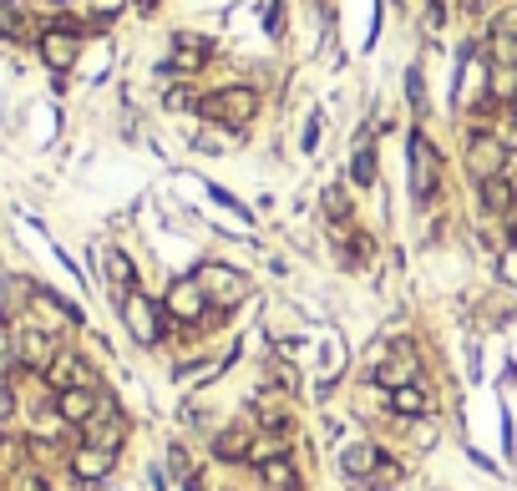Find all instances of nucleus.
Segmentation results:
<instances>
[{"mask_svg": "<svg viewBox=\"0 0 517 491\" xmlns=\"http://www.w3.org/2000/svg\"><path fill=\"white\" fill-rule=\"evenodd\" d=\"M497 31H502V36H517V11H507V16L497 21Z\"/></svg>", "mask_w": 517, "mask_h": 491, "instance_id": "33", "label": "nucleus"}, {"mask_svg": "<svg viewBox=\"0 0 517 491\" xmlns=\"http://www.w3.org/2000/svg\"><path fill=\"white\" fill-rule=\"evenodd\" d=\"M71 476H77L82 486H97V481H107L112 476V466H117V451H107V446H92V441H82L77 451H71Z\"/></svg>", "mask_w": 517, "mask_h": 491, "instance_id": "10", "label": "nucleus"}, {"mask_svg": "<svg viewBox=\"0 0 517 491\" xmlns=\"http://www.w3.org/2000/svg\"><path fill=\"white\" fill-rule=\"evenodd\" d=\"M0 36H6V41H26V36H31L26 11L16 6V0H0Z\"/></svg>", "mask_w": 517, "mask_h": 491, "instance_id": "21", "label": "nucleus"}, {"mask_svg": "<svg viewBox=\"0 0 517 491\" xmlns=\"http://www.w3.org/2000/svg\"><path fill=\"white\" fill-rule=\"evenodd\" d=\"M137 6H142V11H153V6H158V0H137Z\"/></svg>", "mask_w": 517, "mask_h": 491, "instance_id": "35", "label": "nucleus"}, {"mask_svg": "<svg viewBox=\"0 0 517 491\" xmlns=\"http://www.w3.org/2000/svg\"><path fill=\"white\" fill-rule=\"evenodd\" d=\"M254 421L264 426V431H289V400L279 395V390H259L254 395Z\"/></svg>", "mask_w": 517, "mask_h": 491, "instance_id": "14", "label": "nucleus"}, {"mask_svg": "<svg viewBox=\"0 0 517 491\" xmlns=\"http://www.w3.org/2000/svg\"><path fill=\"white\" fill-rule=\"evenodd\" d=\"M56 355H61V350H56V335H51V330H36V324H31V330L16 335V365H21V370L46 375V365H51Z\"/></svg>", "mask_w": 517, "mask_h": 491, "instance_id": "9", "label": "nucleus"}, {"mask_svg": "<svg viewBox=\"0 0 517 491\" xmlns=\"http://www.w3.org/2000/svg\"><path fill=\"white\" fill-rule=\"evenodd\" d=\"M325 213L345 228L350 223V198H345V188H325Z\"/></svg>", "mask_w": 517, "mask_h": 491, "instance_id": "27", "label": "nucleus"}, {"mask_svg": "<svg viewBox=\"0 0 517 491\" xmlns=\"http://www.w3.org/2000/svg\"><path fill=\"white\" fill-rule=\"evenodd\" d=\"M467 168H472V178L477 183H487V178H502V168H507V142H497V137H472L467 142Z\"/></svg>", "mask_w": 517, "mask_h": 491, "instance_id": "11", "label": "nucleus"}, {"mask_svg": "<svg viewBox=\"0 0 517 491\" xmlns=\"http://www.w3.org/2000/svg\"><path fill=\"white\" fill-rule=\"evenodd\" d=\"M198 117H203V122H218V127H244L249 117H259V92H254V87L208 92V97H198Z\"/></svg>", "mask_w": 517, "mask_h": 491, "instance_id": "1", "label": "nucleus"}, {"mask_svg": "<svg viewBox=\"0 0 517 491\" xmlns=\"http://www.w3.org/2000/svg\"><path fill=\"white\" fill-rule=\"evenodd\" d=\"M365 486H371V491H396V486H401V466H396V461H381L371 476H365Z\"/></svg>", "mask_w": 517, "mask_h": 491, "instance_id": "26", "label": "nucleus"}, {"mask_svg": "<svg viewBox=\"0 0 517 491\" xmlns=\"http://www.w3.org/2000/svg\"><path fill=\"white\" fill-rule=\"evenodd\" d=\"M512 243H517V218H512Z\"/></svg>", "mask_w": 517, "mask_h": 491, "instance_id": "36", "label": "nucleus"}, {"mask_svg": "<svg viewBox=\"0 0 517 491\" xmlns=\"http://www.w3.org/2000/svg\"><path fill=\"white\" fill-rule=\"evenodd\" d=\"M102 405H107V390H61V395H56V416H61L66 426L87 431V426L97 421Z\"/></svg>", "mask_w": 517, "mask_h": 491, "instance_id": "8", "label": "nucleus"}, {"mask_svg": "<svg viewBox=\"0 0 517 491\" xmlns=\"http://www.w3.org/2000/svg\"><path fill=\"white\" fill-rule=\"evenodd\" d=\"M436 188H441V152L431 147L426 132H416V137H411V198H416V203H431Z\"/></svg>", "mask_w": 517, "mask_h": 491, "instance_id": "3", "label": "nucleus"}, {"mask_svg": "<svg viewBox=\"0 0 517 491\" xmlns=\"http://www.w3.org/2000/svg\"><path fill=\"white\" fill-rule=\"evenodd\" d=\"M122 324H127V335H132L137 345L153 350V345H163V335H168V309L137 289V294L122 299Z\"/></svg>", "mask_w": 517, "mask_h": 491, "instance_id": "2", "label": "nucleus"}, {"mask_svg": "<svg viewBox=\"0 0 517 491\" xmlns=\"http://www.w3.org/2000/svg\"><path fill=\"white\" fill-rule=\"evenodd\" d=\"M163 309H168V319H183V324L213 319V304H208V294H203V284H198L193 274L168 284V294H163Z\"/></svg>", "mask_w": 517, "mask_h": 491, "instance_id": "6", "label": "nucleus"}, {"mask_svg": "<svg viewBox=\"0 0 517 491\" xmlns=\"http://www.w3.org/2000/svg\"><path fill=\"white\" fill-rule=\"evenodd\" d=\"M16 370V330L11 324H0V375Z\"/></svg>", "mask_w": 517, "mask_h": 491, "instance_id": "28", "label": "nucleus"}, {"mask_svg": "<svg viewBox=\"0 0 517 491\" xmlns=\"http://www.w3.org/2000/svg\"><path fill=\"white\" fill-rule=\"evenodd\" d=\"M507 152H517V127H512V132H507Z\"/></svg>", "mask_w": 517, "mask_h": 491, "instance_id": "34", "label": "nucleus"}, {"mask_svg": "<svg viewBox=\"0 0 517 491\" xmlns=\"http://www.w3.org/2000/svg\"><path fill=\"white\" fill-rule=\"evenodd\" d=\"M376 385L391 395V390H401V385H416V355H411V345H401V350H391L386 360H376Z\"/></svg>", "mask_w": 517, "mask_h": 491, "instance_id": "12", "label": "nucleus"}, {"mask_svg": "<svg viewBox=\"0 0 517 491\" xmlns=\"http://www.w3.org/2000/svg\"><path fill=\"white\" fill-rule=\"evenodd\" d=\"M279 456H289V441H284L279 431L254 436V451H249V461H254V466H269V461H279Z\"/></svg>", "mask_w": 517, "mask_h": 491, "instance_id": "22", "label": "nucleus"}, {"mask_svg": "<svg viewBox=\"0 0 517 491\" xmlns=\"http://www.w3.org/2000/svg\"><path fill=\"white\" fill-rule=\"evenodd\" d=\"M320 142V117H310V127H305V152Z\"/></svg>", "mask_w": 517, "mask_h": 491, "instance_id": "32", "label": "nucleus"}, {"mask_svg": "<svg viewBox=\"0 0 517 491\" xmlns=\"http://www.w3.org/2000/svg\"><path fill=\"white\" fill-rule=\"evenodd\" d=\"M340 466H345V476L365 481V476H371V471L381 466V451H376V441H355V446H345Z\"/></svg>", "mask_w": 517, "mask_h": 491, "instance_id": "17", "label": "nucleus"}, {"mask_svg": "<svg viewBox=\"0 0 517 491\" xmlns=\"http://www.w3.org/2000/svg\"><path fill=\"white\" fill-rule=\"evenodd\" d=\"M107 279H112V289L127 299V294H137V269H132V259L122 254V249H107Z\"/></svg>", "mask_w": 517, "mask_h": 491, "instance_id": "19", "label": "nucleus"}, {"mask_svg": "<svg viewBox=\"0 0 517 491\" xmlns=\"http://www.w3.org/2000/svg\"><path fill=\"white\" fill-rule=\"evenodd\" d=\"M512 203H517V188L507 178H487L482 183V208L487 213H512Z\"/></svg>", "mask_w": 517, "mask_h": 491, "instance_id": "20", "label": "nucleus"}, {"mask_svg": "<svg viewBox=\"0 0 517 491\" xmlns=\"http://www.w3.org/2000/svg\"><path fill=\"white\" fill-rule=\"evenodd\" d=\"M492 102H517V66H492Z\"/></svg>", "mask_w": 517, "mask_h": 491, "instance_id": "25", "label": "nucleus"}, {"mask_svg": "<svg viewBox=\"0 0 517 491\" xmlns=\"http://www.w3.org/2000/svg\"><path fill=\"white\" fill-rule=\"evenodd\" d=\"M512 112H517V102H512Z\"/></svg>", "mask_w": 517, "mask_h": 491, "instance_id": "37", "label": "nucleus"}, {"mask_svg": "<svg viewBox=\"0 0 517 491\" xmlns=\"http://www.w3.org/2000/svg\"><path fill=\"white\" fill-rule=\"evenodd\" d=\"M249 451H254V436L239 431V426L218 431V441H213V456H218V461H249Z\"/></svg>", "mask_w": 517, "mask_h": 491, "instance_id": "18", "label": "nucleus"}, {"mask_svg": "<svg viewBox=\"0 0 517 491\" xmlns=\"http://www.w3.org/2000/svg\"><path fill=\"white\" fill-rule=\"evenodd\" d=\"M391 416H401V421H421V416H431V395L421 390V385H401V390H391Z\"/></svg>", "mask_w": 517, "mask_h": 491, "instance_id": "16", "label": "nucleus"}, {"mask_svg": "<svg viewBox=\"0 0 517 491\" xmlns=\"http://www.w3.org/2000/svg\"><path fill=\"white\" fill-rule=\"evenodd\" d=\"M41 380H46L56 395H61V390H97V375H92V365H87L82 355H66V350H61V355L46 365V375H41Z\"/></svg>", "mask_w": 517, "mask_h": 491, "instance_id": "7", "label": "nucleus"}, {"mask_svg": "<svg viewBox=\"0 0 517 491\" xmlns=\"http://www.w3.org/2000/svg\"><path fill=\"white\" fill-rule=\"evenodd\" d=\"M259 476H264L269 486H279V491H300V476H294V466H289V456H279V461H269V466H259Z\"/></svg>", "mask_w": 517, "mask_h": 491, "instance_id": "24", "label": "nucleus"}, {"mask_svg": "<svg viewBox=\"0 0 517 491\" xmlns=\"http://www.w3.org/2000/svg\"><path fill=\"white\" fill-rule=\"evenodd\" d=\"M36 51H41V61L61 76V71H71L77 66V56H82V31L71 26V21H61V26H46L41 36H36Z\"/></svg>", "mask_w": 517, "mask_h": 491, "instance_id": "5", "label": "nucleus"}, {"mask_svg": "<svg viewBox=\"0 0 517 491\" xmlns=\"http://www.w3.org/2000/svg\"><path fill=\"white\" fill-rule=\"evenodd\" d=\"M11 411H16V400H11V380H6V375H0V426H6V421H11Z\"/></svg>", "mask_w": 517, "mask_h": 491, "instance_id": "30", "label": "nucleus"}, {"mask_svg": "<svg viewBox=\"0 0 517 491\" xmlns=\"http://www.w3.org/2000/svg\"><path fill=\"white\" fill-rule=\"evenodd\" d=\"M350 178H355L360 188L376 183V147H371V142H360V147L350 152Z\"/></svg>", "mask_w": 517, "mask_h": 491, "instance_id": "23", "label": "nucleus"}, {"mask_svg": "<svg viewBox=\"0 0 517 491\" xmlns=\"http://www.w3.org/2000/svg\"><path fill=\"white\" fill-rule=\"evenodd\" d=\"M122 431H127V421H122V411L112 405V395H107V405L97 411V421L87 426V441L92 446H107V451H117L122 446Z\"/></svg>", "mask_w": 517, "mask_h": 491, "instance_id": "13", "label": "nucleus"}, {"mask_svg": "<svg viewBox=\"0 0 517 491\" xmlns=\"http://www.w3.org/2000/svg\"><path fill=\"white\" fill-rule=\"evenodd\" d=\"M284 31V6H269V36Z\"/></svg>", "mask_w": 517, "mask_h": 491, "instance_id": "31", "label": "nucleus"}, {"mask_svg": "<svg viewBox=\"0 0 517 491\" xmlns=\"http://www.w3.org/2000/svg\"><path fill=\"white\" fill-rule=\"evenodd\" d=\"M208 56H213V41H203V36H188V31H183V36H178V51L168 56V71H173V76L198 71Z\"/></svg>", "mask_w": 517, "mask_h": 491, "instance_id": "15", "label": "nucleus"}, {"mask_svg": "<svg viewBox=\"0 0 517 491\" xmlns=\"http://www.w3.org/2000/svg\"><path fill=\"white\" fill-rule=\"evenodd\" d=\"M11 491H51V481H46L41 471H21V476L11 481Z\"/></svg>", "mask_w": 517, "mask_h": 491, "instance_id": "29", "label": "nucleus"}, {"mask_svg": "<svg viewBox=\"0 0 517 491\" xmlns=\"http://www.w3.org/2000/svg\"><path fill=\"white\" fill-rule=\"evenodd\" d=\"M193 279L203 284V294H208V304H213L218 314H224V309H234V304L249 294V279H244L239 269H229V264H203Z\"/></svg>", "mask_w": 517, "mask_h": 491, "instance_id": "4", "label": "nucleus"}]
</instances>
